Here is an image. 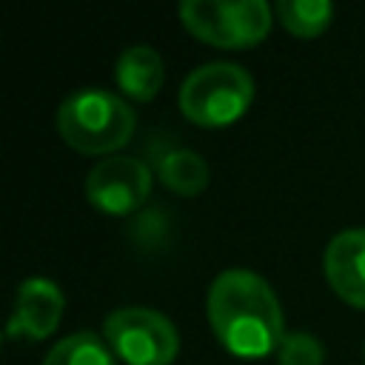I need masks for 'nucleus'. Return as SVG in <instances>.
<instances>
[{"mask_svg":"<svg viewBox=\"0 0 365 365\" xmlns=\"http://www.w3.org/2000/svg\"><path fill=\"white\" fill-rule=\"evenodd\" d=\"M205 314L217 342L234 356H265L285 336L279 299L268 279L251 268L217 274L205 297Z\"/></svg>","mask_w":365,"mask_h":365,"instance_id":"obj_1","label":"nucleus"},{"mask_svg":"<svg viewBox=\"0 0 365 365\" xmlns=\"http://www.w3.org/2000/svg\"><path fill=\"white\" fill-rule=\"evenodd\" d=\"M131 106L106 88H77L57 108V131L80 154H114L134 134Z\"/></svg>","mask_w":365,"mask_h":365,"instance_id":"obj_2","label":"nucleus"},{"mask_svg":"<svg viewBox=\"0 0 365 365\" xmlns=\"http://www.w3.org/2000/svg\"><path fill=\"white\" fill-rule=\"evenodd\" d=\"M254 100V77L225 60L197 66L180 86L177 106L180 111L205 128H220L245 114Z\"/></svg>","mask_w":365,"mask_h":365,"instance_id":"obj_3","label":"nucleus"},{"mask_svg":"<svg viewBox=\"0 0 365 365\" xmlns=\"http://www.w3.org/2000/svg\"><path fill=\"white\" fill-rule=\"evenodd\" d=\"M177 14L202 43L234 51L257 46L271 29V6L265 0H185Z\"/></svg>","mask_w":365,"mask_h":365,"instance_id":"obj_4","label":"nucleus"},{"mask_svg":"<svg viewBox=\"0 0 365 365\" xmlns=\"http://www.w3.org/2000/svg\"><path fill=\"white\" fill-rule=\"evenodd\" d=\"M103 339L125 365H171L180 354L174 322L154 308H117L103 322Z\"/></svg>","mask_w":365,"mask_h":365,"instance_id":"obj_5","label":"nucleus"},{"mask_svg":"<svg viewBox=\"0 0 365 365\" xmlns=\"http://www.w3.org/2000/svg\"><path fill=\"white\" fill-rule=\"evenodd\" d=\"M154 171L137 157H108L100 160L86 174V200L111 217H125L143 208L151 194Z\"/></svg>","mask_w":365,"mask_h":365,"instance_id":"obj_6","label":"nucleus"},{"mask_svg":"<svg viewBox=\"0 0 365 365\" xmlns=\"http://www.w3.org/2000/svg\"><path fill=\"white\" fill-rule=\"evenodd\" d=\"M66 311V297L57 282L48 277H29L17 285L14 308L6 322V336L20 339H46L57 331L60 317Z\"/></svg>","mask_w":365,"mask_h":365,"instance_id":"obj_7","label":"nucleus"},{"mask_svg":"<svg viewBox=\"0 0 365 365\" xmlns=\"http://www.w3.org/2000/svg\"><path fill=\"white\" fill-rule=\"evenodd\" d=\"M322 265L336 297L354 308H365V228H345L334 234Z\"/></svg>","mask_w":365,"mask_h":365,"instance_id":"obj_8","label":"nucleus"},{"mask_svg":"<svg viewBox=\"0 0 365 365\" xmlns=\"http://www.w3.org/2000/svg\"><path fill=\"white\" fill-rule=\"evenodd\" d=\"M148 157H151V171L160 177V182L168 191L182 194V197H194V194L205 191L208 163L197 151L160 140L148 148Z\"/></svg>","mask_w":365,"mask_h":365,"instance_id":"obj_9","label":"nucleus"},{"mask_svg":"<svg viewBox=\"0 0 365 365\" xmlns=\"http://www.w3.org/2000/svg\"><path fill=\"white\" fill-rule=\"evenodd\" d=\"M114 80H117V88L137 103L154 100L165 80V66L160 51L145 43L128 46L114 63Z\"/></svg>","mask_w":365,"mask_h":365,"instance_id":"obj_10","label":"nucleus"},{"mask_svg":"<svg viewBox=\"0 0 365 365\" xmlns=\"http://www.w3.org/2000/svg\"><path fill=\"white\" fill-rule=\"evenodd\" d=\"M43 365H117V356L94 331H77L54 342Z\"/></svg>","mask_w":365,"mask_h":365,"instance_id":"obj_11","label":"nucleus"},{"mask_svg":"<svg viewBox=\"0 0 365 365\" xmlns=\"http://www.w3.org/2000/svg\"><path fill=\"white\" fill-rule=\"evenodd\" d=\"M277 20L297 37H317L334 20V6L328 0H279L274 6Z\"/></svg>","mask_w":365,"mask_h":365,"instance_id":"obj_12","label":"nucleus"},{"mask_svg":"<svg viewBox=\"0 0 365 365\" xmlns=\"http://www.w3.org/2000/svg\"><path fill=\"white\" fill-rule=\"evenodd\" d=\"M274 356H277V365H322L325 345L308 331H291L282 336Z\"/></svg>","mask_w":365,"mask_h":365,"instance_id":"obj_13","label":"nucleus"}]
</instances>
